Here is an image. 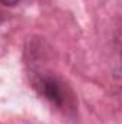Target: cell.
Wrapping results in <instances>:
<instances>
[{
	"label": "cell",
	"instance_id": "1",
	"mask_svg": "<svg viewBox=\"0 0 122 124\" xmlns=\"http://www.w3.org/2000/svg\"><path fill=\"white\" fill-rule=\"evenodd\" d=\"M36 87L49 102L56 107H62L66 100V93L63 90V84L53 75H40L36 81Z\"/></svg>",
	"mask_w": 122,
	"mask_h": 124
},
{
	"label": "cell",
	"instance_id": "2",
	"mask_svg": "<svg viewBox=\"0 0 122 124\" xmlns=\"http://www.w3.org/2000/svg\"><path fill=\"white\" fill-rule=\"evenodd\" d=\"M19 1H20V0H0L1 4H4V6H10V7H12V6H16Z\"/></svg>",
	"mask_w": 122,
	"mask_h": 124
},
{
	"label": "cell",
	"instance_id": "3",
	"mask_svg": "<svg viewBox=\"0 0 122 124\" xmlns=\"http://www.w3.org/2000/svg\"><path fill=\"white\" fill-rule=\"evenodd\" d=\"M3 20H4V15H3V13H1V12H0V23H1V22H3Z\"/></svg>",
	"mask_w": 122,
	"mask_h": 124
}]
</instances>
